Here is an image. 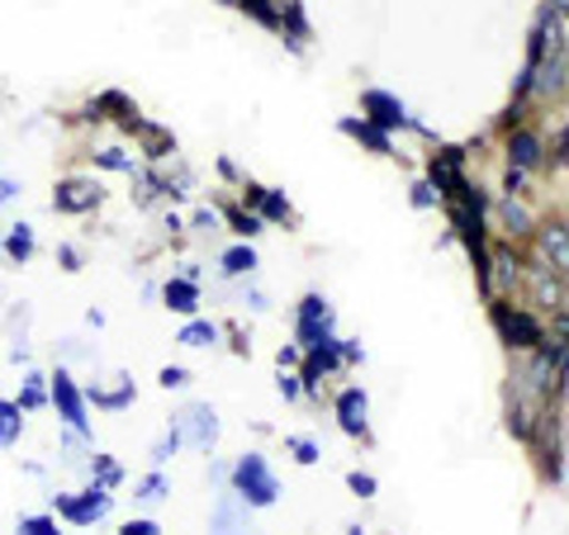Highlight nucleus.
<instances>
[{
    "instance_id": "1",
    "label": "nucleus",
    "mask_w": 569,
    "mask_h": 535,
    "mask_svg": "<svg viewBox=\"0 0 569 535\" xmlns=\"http://www.w3.org/2000/svg\"><path fill=\"white\" fill-rule=\"evenodd\" d=\"M489 323L508 355H527L550 342V323L522 299H489Z\"/></svg>"
},
{
    "instance_id": "2",
    "label": "nucleus",
    "mask_w": 569,
    "mask_h": 535,
    "mask_svg": "<svg viewBox=\"0 0 569 535\" xmlns=\"http://www.w3.org/2000/svg\"><path fill=\"white\" fill-rule=\"evenodd\" d=\"M228 488H233L252 512H266V507L280 503V478H276L271 465H266L261 451H247V455L233 460V470H228Z\"/></svg>"
},
{
    "instance_id": "3",
    "label": "nucleus",
    "mask_w": 569,
    "mask_h": 535,
    "mask_svg": "<svg viewBox=\"0 0 569 535\" xmlns=\"http://www.w3.org/2000/svg\"><path fill=\"white\" fill-rule=\"evenodd\" d=\"M48 407L58 413V422L67 426V432L91 436V398H86L81 380L67 365H58V370L48 374Z\"/></svg>"
},
{
    "instance_id": "4",
    "label": "nucleus",
    "mask_w": 569,
    "mask_h": 535,
    "mask_svg": "<svg viewBox=\"0 0 569 535\" xmlns=\"http://www.w3.org/2000/svg\"><path fill=\"white\" fill-rule=\"evenodd\" d=\"M52 512H58V522H67V526H96L114 512V488H104L91 478L81 493H52Z\"/></svg>"
},
{
    "instance_id": "5",
    "label": "nucleus",
    "mask_w": 569,
    "mask_h": 535,
    "mask_svg": "<svg viewBox=\"0 0 569 535\" xmlns=\"http://www.w3.org/2000/svg\"><path fill=\"white\" fill-rule=\"evenodd\" d=\"M527 256L550 265L556 275L569 280V213H550V219H537V233L527 242Z\"/></svg>"
},
{
    "instance_id": "6",
    "label": "nucleus",
    "mask_w": 569,
    "mask_h": 535,
    "mask_svg": "<svg viewBox=\"0 0 569 535\" xmlns=\"http://www.w3.org/2000/svg\"><path fill=\"white\" fill-rule=\"evenodd\" d=\"M337 336V313H332V303L323 294H305L295 303V342L313 351V346H323Z\"/></svg>"
},
{
    "instance_id": "7",
    "label": "nucleus",
    "mask_w": 569,
    "mask_h": 535,
    "mask_svg": "<svg viewBox=\"0 0 569 535\" xmlns=\"http://www.w3.org/2000/svg\"><path fill=\"white\" fill-rule=\"evenodd\" d=\"M546 157H550V142L537 123H518L512 133H503V162L512 171H527V175H541L546 171Z\"/></svg>"
},
{
    "instance_id": "8",
    "label": "nucleus",
    "mask_w": 569,
    "mask_h": 535,
    "mask_svg": "<svg viewBox=\"0 0 569 535\" xmlns=\"http://www.w3.org/2000/svg\"><path fill=\"white\" fill-rule=\"evenodd\" d=\"M361 114L385 133H413V123H418L413 110H408L395 91H385V85H366L361 91Z\"/></svg>"
},
{
    "instance_id": "9",
    "label": "nucleus",
    "mask_w": 569,
    "mask_h": 535,
    "mask_svg": "<svg viewBox=\"0 0 569 535\" xmlns=\"http://www.w3.org/2000/svg\"><path fill=\"white\" fill-rule=\"evenodd\" d=\"M104 204V190L96 175H62L58 185H52V213H67V219H86V213H96Z\"/></svg>"
},
{
    "instance_id": "10",
    "label": "nucleus",
    "mask_w": 569,
    "mask_h": 535,
    "mask_svg": "<svg viewBox=\"0 0 569 535\" xmlns=\"http://www.w3.org/2000/svg\"><path fill=\"white\" fill-rule=\"evenodd\" d=\"M332 417H337V426H342V436L361 441V445L376 441V436H370V394H366L361 384L337 388V398H332Z\"/></svg>"
},
{
    "instance_id": "11",
    "label": "nucleus",
    "mask_w": 569,
    "mask_h": 535,
    "mask_svg": "<svg viewBox=\"0 0 569 535\" xmlns=\"http://www.w3.org/2000/svg\"><path fill=\"white\" fill-rule=\"evenodd\" d=\"M489 219L503 228V238L508 242H531V233H537V219L541 213L527 204V194H498V200L489 204Z\"/></svg>"
},
{
    "instance_id": "12",
    "label": "nucleus",
    "mask_w": 569,
    "mask_h": 535,
    "mask_svg": "<svg viewBox=\"0 0 569 535\" xmlns=\"http://www.w3.org/2000/svg\"><path fill=\"white\" fill-rule=\"evenodd\" d=\"M493 299H518L522 294V271H527V246L522 242H493Z\"/></svg>"
},
{
    "instance_id": "13",
    "label": "nucleus",
    "mask_w": 569,
    "mask_h": 535,
    "mask_svg": "<svg viewBox=\"0 0 569 535\" xmlns=\"http://www.w3.org/2000/svg\"><path fill=\"white\" fill-rule=\"evenodd\" d=\"M242 204L252 209V213H261L266 228H271V223L295 228L299 223V213H295L290 200H284V190H271V185H261V181H242Z\"/></svg>"
},
{
    "instance_id": "14",
    "label": "nucleus",
    "mask_w": 569,
    "mask_h": 535,
    "mask_svg": "<svg viewBox=\"0 0 569 535\" xmlns=\"http://www.w3.org/2000/svg\"><path fill=\"white\" fill-rule=\"evenodd\" d=\"M171 422L181 426L186 445H194V451H204V455H209L213 445H219V413H213V403H186Z\"/></svg>"
},
{
    "instance_id": "15",
    "label": "nucleus",
    "mask_w": 569,
    "mask_h": 535,
    "mask_svg": "<svg viewBox=\"0 0 569 535\" xmlns=\"http://www.w3.org/2000/svg\"><path fill=\"white\" fill-rule=\"evenodd\" d=\"M337 133L351 138L356 148H366L370 157H399V152H395V133L376 129V123H370L366 114H347V119H337Z\"/></svg>"
},
{
    "instance_id": "16",
    "label": "nucleus",
    "mask_w": 569,
    "mask_h": 535,
    "mask_svg": "<svg viewBox=\"0 0 569 535\" xmlns=\"http://www.w3.org/2000/svg\"><path fill=\"white\" fill-rule=\"evenodd\" d=\"M247 516H252V507H247L233 488H223L209 512V535H247Z\"/></svg>"
},
{
    "instance_id": "17",
    "label": "nucleus",
    "mask_w": 569,
    "mask_h": 535,
    "mask_svg": "<svg viewBox=\"0 0 569 535\" xmlns=\"http://www.w3.org/2000/svg\"><path fill=\"white\" fill-rule=\"evenodd\" d=\"M157 294H162V309L176 313V317H194V313H200V299H204L200 280H190V275H171Z\"/></svg>"
},
{
    "instance_id": "18",
    "label": "nucleus",
    "mask_w": 569,
    "mask_h": 535,
    "mask_svg": "<svg viewBox=\"0 0 569 535\" xmlns=\"http://www.w3.org/2000/svg\"><path fill=\"white\" fill-rule=\"evenodd\" d=\"M138 152H142V162L162 166L167 157H176V133L167 129V123H152V119H142V129H138Z\"/></svg>"
},
{
    "instance_id": "19",
    "label": "nucleus",
    "mask_w": 569,
    "mask_h": 535,
    "mask_svg": "<svg viewBox=\"0 0 569 535\" xmlns=\"http://www.w3.org/2000/svg\"><path fill=\"white\" fill-rule=\"evenodd\" d=\"M228 10H238V14H247L252 24H261L266 33H284V14H280V0H223Z\"/></svg>"
},
{
    "instance_id": "20",
    "label": "nucleus",
    "mask_w": 569,
    "mask_h": 535,
    "mask_svg": "<svg viewBox=\"0 0 569 535\" xmlns=\"http://www.w3.org/2000/svg\"><path fill=\"white\" fill-rule=\"evenodd\" d=\"M219 336H223V327L213 323V317H181V332H176V342L181 346H190V351H209V346H219Z\"/></svg>"
},
{
    "instance_id": "21",
    "label": "nucleus",
    "mask_w": 569,
    "mask_h": 535,
    "mask_svg": "<svg viewBox=\"0 0 569 535\" xmlns=\"http://www.w3.org/2000/svg\"><path fill=\"white\" fill-rule=\"evenodd\" d=\"M257 265H261V256H257V246H252V242H233V246H228V252L219 256L223 280H252V275H257Z\"/></svg>"
},
{
    "instance_id": "22",
    "label": "nucleus",
    "mask_w": 569,
    "mask_h": 535,
    "mask_svg": "<svg viewBox=\"0 0 569 535\" xmlns=\"http://www.w3.org/2000/svg\"><path fill=\"white\" fill-rule=\"evenodd\" d=\"M86 398H91V407H100V413H123V407H133V398H138V388H133V380L129 374H119V384L114 388H86Z\"/></svg>"
},
{
    "instance_id": "23",
    "label": "nucleus",
    "mask_w": 569,
    "mask_h": 535,
    "mask_svg": "<svg viewBox=\"0 0 569 535\" xmlns=\"http://www.w3.org/2000/svg\"><path fill=\"white\" fill-rule=\"evenodd\" d=\"M223 223H228V233H233L238 242H257L266 233V223H261V213H252L247 204H223Z\"/></svg>"
},
{
    "instance_id": "24",
    "label": "nucleus",
    "mask_w": 569,
    "mask_h": 535,
    "mask_svg": "<svg viewBox=\"0 0 569 535\" xmlns=\"http://www.w3.org/2000/svg\"><path fill=\"white\" fill-rule=\"evenodd\" d=\"M0 246H6V256H10L14 265H29V261H33V252H39L33 223H14V228H6V238H0Z\"/></svg>"
},
{
    "instance_id": "25",
    "label": "nucleus",
    "mask_w": 569,
    "mask_h": 535,
    "mask_svg": "<svg viewBox=\"0 0 569 535\" xmlns=\"http://www.w3.org/2000/svg\"><path fill=\"white\" fill-rule=\"evenodd\" d=\"M24 422L29 413L14 398H0V451H14L24 441Z\"/></svg>"
},
{
    "instance_id": "26",
    "label": "nucleus",
    "mask_w": 569,
    "mask_h": 535,
    "mask_svg": "<svg viewBox=\"0 0 569 535\" xmlns=\"http://www.w3.org/2000/svg\"><path fill=\"white\" fill-rule=\"evenodd\" d=\"M91 162H96V171H114V175H129V181L142 171V157L129 148H100V152H91Z\"/></svg>"
},
{
    "instance_id": "27",
    "label": "nucleus",
    "mask_w": 569,
    "mask_h": 535,
    "mask_svg": "<svg viewBox=\"0 0 569 535\" xmlns=\"http://www.w3.org/2000/svg\"><path fill=\"white\" fill-rule=\"evenodd\" d=\"M133 497L138 503H148V507H157V503H167L171 497V478H167V470H148L138 478V488H133Z\"/></svg>"
},
{
    "instance_id": "28",
    "label": "nucleus",
    "mask_w": 569,
    "mask_h": 535,
    "mask_svg": "<svg viewBox=\"0 0 569 535\" xmlns=\"http://www.w3.org/2000/svg\"><path fill=\"white\" fill-rule=\"evenodd\" d=\"M24 407V413H43L48 407V374H24V384H20V398H14Z\"/></svg>"
},
{
    "instance_id": "29",
    "label": "nucleus",
    "mask_w": 569,
    "mask_h": 535,
    "mask_svg": "<svg viewBox=\"0 0 569 535\" xmlns=\"http://www.w3.org/2000/svg\"><path fill=\"white\" fill-rule=\"evenodd\" d=\"M86 470H91V478L96 484H104V488H119L123 484V465L114 455H104V451H96L91 460H86Z\"/></svg>"
},
{
    "instance_id": "30",
    "label": "nucleus",
    "mask_w": 569,
    "mask_h": 535,
    "mask_svg": "<svg viewBox=\"0 0 569 535\" xmlns=\"http://www.w3.org/2000/svg\"><path fill=\"white\" fill-rule=\"evenodd\" d=\"M186 445V436H181V426H167L162 436H157V445H152V470H167V460H176V451Z\"/></svg>"
},
{
    "instance_id": "31",
    "label": "nucleus",
    "mask_w": 569,
    "mask_h": 535,
    "mask_svg": "<svg viewBox=\"0 0 569 535\" xmlns=\"http://www.w3.org/2000/svg\"><path fill=\"white\" fill-rule=\"evenodd\" d=\"M546 171H569V119L550 133V157H546Z\"/></svg>"
},
{
    "instance_id": "32",
    "label": "nucleus",
    "mask_w": 569,
    "mask_h": 535,
    "mask_svg": "<svg viewBox=\"0 0 569 535\" xmlns=\"http://www.w3.org/2000/svg\"><path fill=\"white\" fill-rule=\"evenodd\" d=\"M20 535H62L58 526V512H33V516H20V526H14Z\"/></svg>"
},
{
    "instance_id": "33",
    "label": "nucleus",
    "mask_w": 569,
    "mask_h": 535,
    "mask_svg": "<svg viewBox=\"0 0 569 535\" xmlns=\"http://www.w3.org/2000/svg\"><path fill=\"white\" fill-rule=\"evenodd\" d=\"M408 204H413L418 213H427V209H437V204H441V194H437V185L422 175V181H413V190H408Z\"/></svg>"
},
{
    "instance_id": "34",
    "label": "nucleus",
    "mask_w": 569,
    "mask_h": 535,
    "mask_svg": "<svg viewBox=\"0 0 569 535\" xmlns=\"http://www.w3.org/2000/svg\"><path fill=\"white\" fill-rule=\"evenodd\" d=\"M284 445H290V455L299 460V465H318V460H323L313 436H284Z\"/></svg>"
},
{
    "instance_id": "35",
    "label": "nucleus",
    "mask_w": 569,
    "mask_h": 535,
    "mask_svg": "<svg viewBox=\"0 0 569 535\" xmlns=\"http://www.w3.org/2000/svg\"><path fill=\"white\" fill-rule=\"evenodd\" d=\"M276 394L284 403H299L305 398V384H299V370H276Z\"/></svg>"
},
{
    "instance_id": "36",
    "label": "nucleus",
    "mask_w": 569,
    "mask_h": 535,
    "mask_svg": "<svg viewBox=\"0 0 569 535\" xmlns=\"http://www.w3.org/2000/svg\"><path fill=\"white\" fill-rule=\"evenodd\" d=\"M347 488L361 497V503H370V497L380 493V478H376V474H366V470H351V474H347Z\"/></svg>"
},
{
    "instance_id": "37",
    "label": "nucleus",
    "mask_w": 569,
    "mask_h": 535,
    "mask_svg": "<svg viewBox=\"0 0 569 535\" xmlns=\"http://www.w3.org/2000/svg\"><path fill=\"white\" fill-rule=\"evenodd\" d=\"M157 384H162L167 394H171V388H186L190 384V370L186 365H162V370H157Z\"/></svg>"
},
{
    "instance_id": "38",
    "label": "nucleus",
    "mask_w": 569,
    "mask_h": 535,
    "mask_svg": "<svg viewBox=\"0 0 569 535\" xmlns=\"http://www.w3.org/2000/svg\"><path fill=\"white\" fill-rule=\"evenodd\" d=\"M305 365V346L299 342H284L280 351H276V370H299Z\"/></svg>"
},
{
    "instance_id": "39",
    "label": "nucleus",
    "mask_w": 569,
    "mask_h": 535,
    "mask_svg": "<svg viewBox=\"0 0 569 535\" xmlns=\"http://www.w3.org/2000/svg\"><path fill=\"white\" fill-rule=\"evenodd\" d=\"M119 535H162V526L152 522V516H133V522H123Z\"/></svg>"
},
{
    "instance_id": "40",
    "label": "nucleus",
    "mask_w": 569,
    "mask_h": 535,
    "mask_svg": "<svg viewBox=\"0 0 569 535\" xmlns=\"http://www.w3.org/2000/svg\"><path fill=\"white\" fill-rule=\"evenodd\" d=\"M58 265H62L67 275H77V271H81V252H77L71 242H62V246H58Z\"/></svg>"
},
{
    "instance_id": "41",
    "label": "nucleus",
    "mask_w": 569,
    "mask_h": 535,
    "mask_svg": "<svg viewBox=\"0 0 569 535\" xmlns=\"http://www.w3.org/2000/svg\"><path fill=\"white\" fill-rule=\"evenodd\" d=\"M527 181H531V175L527 171H503V194H527Z\"/></svg>"
},
{
    "instance_id": "42",
    "label": "nucleus",
    "mask_w": 569,
    "mask_h": 535,
    "mask_svg": "<svg viewBox=\"0 0 569 535\" xmlns=\"http://www.w3.org/2000/svg\"><path fill=\"white\" fill-rule=\"evenodd\" d=\"M194 233H213V228H219L223 223V213H213V209H200V213H194Z\"/></svg>"
},
{
    "instance_id": "43",
    "label": "nucleus",
    "mask_w": 569,
    "mask_h": 535,
    "mask_svg": "<svg viewBox=\"0 0 569 535\" xmlns=\"http://www.w3.org/2000/svg\"><path fill=\"white\" fill-rule=\"evenodd\" d=\"M20 181H10V175H0V204H14V200H20Z\"/></svg>"
},
{
    "instance_id": "44",
    "label": "nucleus",
    "mask_w": 569,
    "mask_h": 535,
    "mask_svg": "<svg viewBox=\"0 0 569 535\" xmlns=\"http://www.w3.org/2000/svg\"><path fill=\"white\" fill-rule=\"evenodd\" d=\"M342 351H347V365H361L366 361V346L361 342H342Z\"/></svg>"
},
{
    "instance_id": "45",
    "label": "nucleus",
    "mask_w": 569,
    "mask_h": 535,
    "mask_svg": "<svg viewBox=\"0 0 569 535\" xmlns=\"http://www.w3.org/2000/svg\"><path fill=\"white\" fill-rule=\"evenodd\" d=\"M219 175H223V181H238V166L228 162V157H219Z\"/></svg>"
},
{
    "instance_id": "46",
    "label": "nucleus",
    "mask_w": 569,
    "mask_h": 535,
    "mask_svg": "<svg viewBox=\"0 0 569 535\" xmlns=\"http://www.w3.org/2000/svg\"><path fill=\"white\" fill-rule=\"evenodd\" d=\"M546 6H556V10L565 14V20H569V0H546Z\"/></svg>"
}]
</instances>
